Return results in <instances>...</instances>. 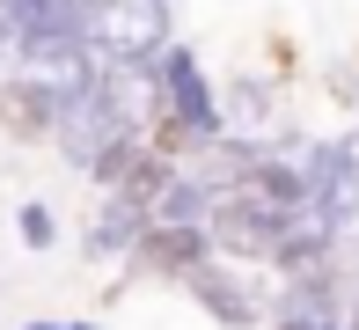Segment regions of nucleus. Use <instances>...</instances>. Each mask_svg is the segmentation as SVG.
I'll return each instance as SVG.
<instances>
[{
  "label": "nucleus",
  "instance_id": "12",
  "mask_svg": "<svg viewBox=\"0 0 359 330\" xmlns=\"http://www.w3.org/2000/svg\"><path fill=\"white\" fill-rule=\"evenodd\" d=\"M330 169L345 176V184H359V125L345 132V140H330ZM337 176H330V184H337ZM330 184H323V191H330Z\"/></svg>",
  "mask_w": 359,
  "mask_h": 330
},
{
  "label": "nucleus",
  "instance_id": "14",
  "mask_svg": "<svg viewBox=\"0 0 359 330\" xmlns=\"http://www.w3.org/2000/svg\"><path fill=\"white\" fill-rule=\"evenodd\" d=\"M345 330H359V308H352V316H345Z\"/></svg>",
  "mask_w": 359,
  "mask_h": 330
},
{
  "label": "nucleus",
  "instance_id": "6",
  "mask_svg": "<svg viewBox=\"0 0 359 330\" xmlns=\"http://www.w3.org/2000/svg\"><path fill=\"white\" fill-rule=\"evenodd\" d=\"M0 118H8L15 140H44V132L67 118V103H59V81H8V95H0Z\"/></svg>",
  "mask_w": 359,
  "mask_h": 330
},
{
  "label": "nucleus",
  "instance_id": "15",
  "mask_svg": "<svg viewBox=\"0 0 359 330\" xmlns=\"http://www.w3.org/2000/svg\"><path fill=\"white\" fill-rule=\"evenodd\" d=\"M0 37H8V29H0Z\"/></svg>",
  "mask_w": 359,
  "mask_h": 330
},
{
  "label": "nucleus",
  "instance_id": "7",
  "mask_svg": "<svg viewBox=\"0 0 359 330\" xmlns=\"http://www.w3.org/2000/svg\"><path fill=\"white\" fill-rule=\"evenodd\" d=\"M140 235H147V206L125 198V191H110L103 213H95V227H88V257H118V250H133Z\"/></svg>",
  "mask_w": 359,
  "mask_h": 330
},
{
  "label": "nucleus",
  "instance_id": "10",
  "mask_svg": "<svg viewBox=\"0 0 359 330\" xmlns=\"http://www.w3.org/2000/svg\"><path fill=\"white\" fill-rule=\"evenodd\" d=\"M213 103H220V118H235L242 132L271 125V88L264 81H227V95H213Z\"/></svg>",
  "mask_w": 359,
  "mask_h": 330
},
{
  "label": "nucleus",
  "instance_id": "9",
  "mask_svg": "<svg viewBox=\"0 0 359 330\" xmlns=\"http://www.w3.org/2000/svg\"><path fill=\"white\" fill-rule=\"evenodd\" d=\"M147 242H154V257L169 264V272H191L198 257H213V235H205L198 220H161V227H154Z\"/></svg>",
  "mask_w": 359,
  "mask_h": 330
},
{
  "label": "nucleus",
  "instance_id": "2",
  "mask_svg": "<svg viewBox=\"0 0 359 330\" xmlns=\"http://www.w3.org/2000/svg\"><path fill=\"white\" fill-rule=\"evenodd\" d=\"M161 66V95H169V125H184V140H220L227 118H220V103H213V88H205V74H198V59H191V44H161L154 52Z\"/></svg>",
  "mask_w": 359,
  "mask_h": 330
},
{
  "label": "nucleus",
  "instance_id": "1",
  "mask_svg": "<svg viewBox=\"0 0 359 330\" xmlns=\"http://www.w3.org/2000/svg\"><path fill=\"white\" fill-rule=\"evenodd\" d=\"M88 22V44L118 66H140L169 44V0H88L81 8Z\"/></svg>",
  "mask_w": 359,
  "mask_h": 330
},
{
  "label": "nucleus",
  "instance_id": "11",
  "mask_svg": "<svg viewBox=\"0 0 359 330\" xmlns=\"http://www.w3.org/2000/svg\"><path fill=\"white\" fill-rule=\"evenodd\" d=\"M15 227H22L29 250H52V242H59V220H52L44 206H22V213H15Z\"/></svg>",
  "mask_w": 359,
  "mask_h": 330
},
{
  "label": "nucleus",
  "instance_id": "13",
  "mask_svg": "<svg viewBox=\"0 0 359 330\" xmlns=\"http://www.w3.org/2000/svg\"><path fill=\"white\" fill-rule=\"evenodd\" d=\"M29 330H95V323H29Z\"/></svg>",
  "mask_w": 359,
  "mask_h": 330
},
{
  "label": "nucleus",
  "instance_id": "3",
  "mask_svg": "<svg viewBox=\"0 0 359 330\" xmlns=\"http://www.w3.org/2000/svg\"><path fill=\"white\" fill-rule=\"evenodd\" d=\"M59 125H67V132H59V147H67V161H74V169H88L103 147L133 140V110L118 103V88H110V81H95V88H88V103H74Z\"/></svg>",
  "mask_w": 359,
  "mask_h": 330
},
{
  "label": "nucleus",
  "instance_id": "8",
  "mask_svg": "<svg viewBox=\"0 0 359 330\" xmlns=\"http://www.w3.org/2000/svg\"><path fill=\"white\" fill-rule=\"evenodd\" d=\"M205 206H213V184L205 176H161V191L147 198V220H205Z\"/></svg>",
  "mask_w": 359,
  "mask_h": 330
},
{
  "label": "nucleus",
  "instance_id": "4",
  "mask_svg": "<svg viewBox=\"0 0 359 330\" xmlns=\"http://www.w3.org/2000/svg\"><path fill=\"white\" fill-rule=\"evenodd\" d=\"M205 220H213V250H227V257H271V242L286 235L293 213L264 206V198H227V206H205Z\"/></svg>",
  "mask_w": 359,
  "mask_h": 330
},
{
  "label": "nucleus",
  "instance_id": "5",
  "mask_svg": "<svg viewBox=\"0 0 359 330\" xmlns=\"http://www.w3.org/2000/svg\"><path fill=\"white\" fill-rule=\"evenodd\" d=\"M184 286L198 293V301L213 308L220 323H235V330H242V323H257V286H250V279H235V272H227V264L198 257V264H191V272H184Z\"/></svg>",
  "mask_w": 359,
  "mask_h": 330
}]
</instances>
